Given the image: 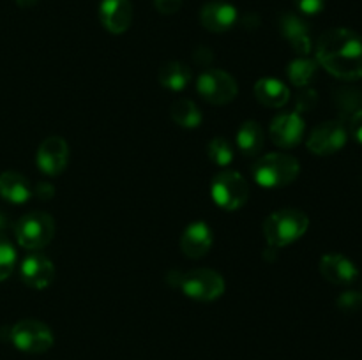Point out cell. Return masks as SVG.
<instances>
[{
  "label": "cell",
  "mask_w": 362,
  "mask_h": 360,
  "mask_svg": "<svg viewBox=\"0 0 362 360\" xmlns=\"http://www.w3.org/2000/svg\"><path fill=\"white\" fill-rule=\"evenodd\" d=\"M255 97L269 108H283L290 101V90L276 78H262L255 83Z\"/></svg>",
  "instance_id": "17"
},
{
  "label": "cell",
  "mask_w": 362,
  "mask_h": 360,
  "mask_svg": "<svg viewBox=\"0 0 362 360\" xmlns=\"http://www.w3.org/2000/svg\"><path fill=\"white\" fill-rule=\"evenodd\" d=\"M338 307L345 313H354V311H359L362 307V293L354 292V289H349V292H343L341 295L338 296Z\"/></svg>",
  "instance_id": "26"
},
{
  "label": "cell",
  "mask_w": 362,
  "mask_h": 360,
  "mask_svg": "<svg viewBox=\"0 0 362 360\" xmlns=\"http://www.w3.org/2000/svg\"><path fill=\"white\" fill-rule=\"evenodd\" d=\"M320 272L329 282L338 286H349L359 277V270L343 254H325L320 260Z\"/></svg>",
  "instance_id": "16"
},
{
  "label": "cell",
  "mask_w": 362,
  "mask_h": 360,
  "mask_svg": "<svg viewBox=\"0 0 362 360\" xmlns=\"http://www.w3.org/2000/svg\"><path fill=\"white\" fill-rule=\"evenodd\" d=\"M315 104H317V92L315 90L300 92L299 97H297V113L310 112Z\"/></svg>",
  "instance_id": "28"
},
{
  "label": "cell",
  "mask_w": 362,
  "mask_h": 360,
  "mask_svg": "<svg viewBox=\"0 0 362 360\" xmlns=\"http://www.w3.org/2000/svg\"><path fill=\"white\" fill-rule=\"evenodd\" d=\"M310 226V217L299 208H281L264 222V236L271 247H285L299 240Z\"/></svg>",
  "instance_id": "3"
},
{
  "label": "cell",
  "mask_w": 362,
  "mask_h": 360,
  "mask_svg": "<svg viewBox=\"0 0 362 360\" xmlns=\"http://www.w3.org/2000/svg\"><path fill=\"white\" fill-rule=\"evenodd\" d=\"M317 60L327 73L339 80L362 78V39L349 28L324 32L317 44Z\"/></svg>",
  "instance_id": "1"
},
{
  "label": "cell",
  "mask_w": 362,
  "mask_h": 360,
  "mask_svg": "<svg viewBox=\"0 0 362 360\" xmlns=\"http://www.w3.org/2000/svg\"><path fill=\"white\" fill-rule=\"evenodd\" d=\"M297 6V9L303 14H308V16H313V14H318L322 9H324L325 0H293Z\"/></svg>",
  "instance_id": "27"
},
{
  "label": "cell",
  "mask_w": 362,
  "mask_h": 360,
  "mask_svg": "<svg viewBox=\"0 0 362 360\" xmlns=\"http://www.w3.org/2000/svg\"><path fill=\"white\" fill-rule=\"evenodd\" d=\"M16 4L20 7H30L34 6V4H37V0H16Z\"/></svg>",
  "instance_id": "32"
},
{
  "label": "cell",
  "mask_w": 362,
  "mask_h": 360,
  "mask_svg": "<svg viewBox=\"0 0 362 360\" xmlns=\"http://www.w3.org/2000/svg\"><path fill=\"white\" fill-rule=\"evenodd\" d=\"M264 141L265 136L260 124L255 120H246L244 124H240L239 131H237V147L244 155L247 157L257 155L264 148Z\"/></svg>",
  "instance_id": "20"
},
{
  "label": "cell",
  "mask_w": 362,
  "mask_h": 360,
  "mask_svg": "<svg viewBox=\"0 0 362 360\" xmlns=\"http://www.w3.org/2000/svg\"><path fill=\"white\" fill-rule=\"evenodd\" d=\"M9 339L20 352L45 353L53 346V332L37 320H21L11 328Z\"/></svg>",
  "instance_id": "7"
},
{
  "label": "cell",
  "mask_w": 362,
  "mask_h": 360,
  "mask_svg": "<svg viewBox=\"0 0 362 360\" xmlns=\"http://www.w3.org/2000/svg\"><path fill=\"white\" fill-rule=\"evenodd\" d=\"M200 21L204 28L214 32V34H221V32L230 30L235 25L237 9L230 2L214 0V2H209L202 7Z\"/></svg>",
  "instance_id": "15"
},
{
  "label": "cell",
  "mask_w": 362,
  "mask_h": 360,
  "mask_svg": "<svg viewBox=\"0 0 362 360\" xmlns=\"http://www.w3.org/2000/svg\"><path fill=\"white\" fill-rule=\"evenodd\" d=\"M20 277L28 288L42 289L52 284L55 277V267L45 254L32 253L21 261Z\"/></svg>",
  "instance_id": "12"
},
{
  "label": "cell",
  "mask_w": 362,
  "mask_h": 360,
  "mask_svg": "<svg viewBox=\"0 0 362 360\" xmlns=\"http://www.w3.org/2000/svg\"><path fill=\"white\" fill-rule=\"evenodd\" d=\"M300 173V164L293 155L283 154V152H272V154H265L258 159L251 168V175H253L255 182L267 189H279V187H286Z\"/></svg>",
  "instance_id": "2"
},
{
  "label": "cell",
  "mask_w": 362,
  "mask_h": 360,
  "mask_svg": "<svg viewBox=\"0 0 362 360\" xmlns=\"http://www.w3.org/2000/svg\"><path fill=\"white\" fill-rule=\"evenodd\" d=\"M177 286L189 299L198 302H211L225 293V279L211 268H194L179 275Z\"/></svg>",
  "instance_id": "5"
},
{
  "label": "cell",
  "mask_w": 362,
  "mask_h": 360,
  "mask_svg": "<svg viewBox=\"0 0 362 360\" xmlns=\"http://www.w3.org/2000/svg\"><path fill=\"white\" fill-rule=\"evenodd\" d=\"M0 196L14 205H21L30 200V182L18 172L0 173Z\"/></svg>",
  "instance_id": "18"
},
{
  "label": "cell",
  "mask_w": 362,
  "mask_h": 360,
  "mask_svg": "<svg viewBox=\"0 0 362 360\" xmlns=\"http://www.w3.org/2000/svg\"><path fill=\"white\" fill-rule=\"evenodd\" d=\"M170 115H172L173 122L179 124L180 127H186V129H194L202 124L200 108L189 99L173 101V104L170 106Z\"/></svg>",
  "instance_id": "22"
},
{
  "label": "cell",
  "mask_w": 362,
  "mask_h": 360,
  "mask_svg": "<svg viewBox=\"0 0 362 360\" xmlns=\"http://www.w3.org/2000/svg\"><path fill=\"white\" fill-rule=\"evenodd\" d=\"M212 200L225 210H239L250 198V186L237 172H221L214 176L211 186Z\"/></svg>",
  "instance_id": "6"
},
{
  "label": "cell",
  "mask_w": 362,
  "mask_h": 360,
  "mask_svg": "<svg viewBox=\"0 0 362 360\" xmlns=\"http://www.w3.org/2000/svg\"><path fill=\"white\" fill-rule=\"evenodd\" d=\"M37 168L45 175L55 176L66 169L69 162V145L60 136H49L39 145L37 154H35Z\"/></svg>",
  "instance_id": "10"
},
{
  "label": "cell",
  "mask_w": 362,
  "mask_h": 360,
  "mask_svg": "<svg viewBox=\"0 0 362 360\" xmlns=\"http://www.w3.org/2000/svg\"><path fill=\"white\" fill-rule=\"evenodd\" d=\"M350 133L359 143H362V108L350 116Z\"/></svg>",
  "instance_id": "30"
},
{
  "label": "cell",
  "mask_w": 362,
  "mask_h": 360,
  "mask_svg": "<svg viewBox=\"0 0 362 360\" xmlns=\"http://www.w3.org/2000/svg\"><path fill=\"white\" fill-rule=\"evenodd\" d=\"M304 131H306V126H304L300 113L297 112L281 113L272 120L271 127H269L271 140L281 148H292L299 145L304 136Z\"/></svg>",
  "instance_id": "11"
},
{
  "label": "cell",
  "mask_w": 362,
  "mask_h": 360,
  "mask_svg": "<svg viewBox=\"0 0 362 360\" xmlns=\"http://www.w3.org/2000/svg\"><path fill=\"white\" fill-rule=\"evenodd\" d=\"M212 247V229L204 221H193L180 236V249L191 260L204 258Z\"/></svg>",
  "instance_id": "14"
},
{
  "label": "cell",
  "mask_w": 362,
  "mask_h": 360,
  "mask_svg": "<svg viewBox=\"0 0 362 360\" xmlns=\"http://www.w3.org/2000/svg\"><path fill=\"white\" fill-rule=\"evenodd\" d=\"M288 80L297 87H306L317 74V62L310 59H297L288 66Z\"/></svg>",
  "instance_id": "23"
},
{
  "label": "cell",
  "mask_w": 362,
  "mask_h": 360,
  "mask_svg": "<svg viewBox=\"0 0 362 360\" xmlns=\"http://www.w3.org/2000/svg\"><path fill=\"white\" fill-rule=\"evenodd\" d=\"M53 193H55V189H53V186H49L48 182H41L37 186V196L42 198V200H48Z\"/></svg>",
  "instance_id": "31"
},
{
  "label": "cell",
  "mask_w": 362,
  "mask_h": 360,
  "mask_svg": "<svg viewBox=\"0 0 362 360\" xmlns=\"http://www.w3.org/2000/svg\"><path fill=\"white\" fill-rule=\"evenodd\" d=\"M182 6V0H154V7L161 14H175Z\"/></svg>",
  "instance_id": "29"
},
{
  "label": "cell",
  "mask_w": 362,
  "mask_h": 360,
  "mask_svg": "<svg viewBox=\"0 0 362 360\" xmlns=\"http://www.w3.org/2000/svg\"><path fill=\"white\" fill-rule=\"evenodd\" d=\"M281 32L299 55H308L311 52L310 28H308V25L299 16H296V14H286V16H283Z\"/></svg>",
  "instance_id": "19"
},
{
  "label": "cell",
  "mask_w": 362,
  "mask_h": 360,
  "mask_svg": "<svg viewBox=\"0 0 362 360\" xmlns=\"http://www.w3.org/2000/svg\"><path fill=\"white\" fill-rule=\"evenodd\" d=\"M197 90L211 104H226L239 92L235 80L221 69H207L198 76Z\"/></svg>",
  "instance_id": "8"
},
{
  "label": "cell",
  "mask_w": 362,
  "mask_h": 360,
  "mask_svg": "<svg viewBox=\"0 0 362 360\" xmlns=\"http://www.w3.org/2000/svg\"><path fill=\"white\" fill-rule=\"evenodd\" d=\"M349 138V131L339 120H327L315 127L308 136V148L317 155H332L341 150Z\"/></svg>",
  "instance_id": "9"
},
{
  "label": "cell",
  "mask_w": 362,
  "mask_h": 360,
  "mask_svg": "<svg viewBox=\"0 0 362 360\" xmlns=\"http://www.w3.org/2000/svg\"><path fill=\"white\" fill-rule=\"evenodd\" d=\"M14 235L23 249L39 251L52 242L55 235V221L45 212H28L18 219Z\"/></svg>",
  "instance_id": "4"
},
{
  "label": "cell",
  "mask_w": 362,
  "mask_h": 360,
  "mask_svg": "<svg viewBox=\"0 0 362 360\" xmlns=\"http://www.w3.org/2000/svg\"><path fill=\"white\" fill-rule=\"evenodd\" d=\"M6 226H7V217H6V214H4V212L0 210V229L6 228Z\"/></svg>",
  "instance_id": "33"
},
{
  "label": "cell",
  "mask_w": 362,
  "mask_h": 360,
  "mask_svg": "<svg viewBox=\"0 0 362 360\" xmlns=\"http://www.w3.org/2000/svg\"><path fill=\"white\" fill-rule=\"evenodd\" d=\"M209 159L214 162L216 166H221V168H226L228 164H232L233 161V148L232 145L228 143V140L221 136L212 138L211 143L207 147Z\"/></svg>",
  "instance_id": "24"
},
{
  "label": "cell",
  "mask_w": 362,
  "mask_h": 360,
  "mask_svg": "<svg viewBox=\"0 0 362 360\" xmlns=\"http://www.w3.org/2000/svg\"><path fill=\"white\" fill-rule=\"evenodd\" d=\"M159 83L161 87L168 88L172 92H180L187 87V83L191 81V69L182 62H172L163 64L161 69H159Z\"/></svg>",
  "instance_id": "21"
},
{
  "label": "cell",
  "mask_w": 362,
  "mask_h": 360,
  "mask_svg": "<svg viewBox=\"0 0 362 360\" xmlns=\"http://www.w3.org/2000/svg\"><path fill=\"white\" fill-rule=\"evenodd\" d=\"M16 265V249L13 244L0 235V281H6Z\"/></svg>",
  "instance_id": "25"
},
{
  "label": "cell",
  "mask_w": 362,
  "mask_h": 360,
  "mask_svg": "<svg viewBox=\"0 0 362 360\" xmlns=\"http://www.w3.org/2000/svg\"><path fill=\"white\" fill-rule=\"evenodd\" d=\"M99 21L112 34H122L133 21V4L131 0H101Z\"/></svg>",
  "instance_id": "13"
}]
</instances>
